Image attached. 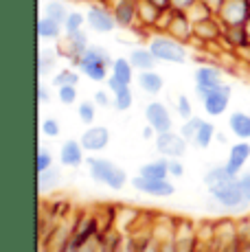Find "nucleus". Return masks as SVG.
I'll use <instances>...</instances> for the list:
<instances>
[{
	"mask_svg": "<svg viewBox=\"0 0 250 252\" xmlns=\"http://www.w3.org/2000/svg\"><path fill=\"white\" fill-rule=\"evenodd\" d=\"M202 182L209 191V197L218 202L224 211H242L244 206H248L242 195V189H239V176H230L224 164L206 169Z\"/></svg>",
	"mask_w": 250,
	"mask_h": 252,
	"instance_id": "1",
	"label": "nucleus"
},
{
	"mask_svg": "<svg viewBox=\"0 0 250 252\" xmlns=\"http://www.w3.org/2000/svg\"><path fill=\"white\" fill-rule=\"evenodd\" d=\"M112 62L114 57L110 55V51L101 44H90L86 48V53L75 62V68L81 72L84 77H88L94 84H101L110 77L112 70Z\"/></svg>",
	"mask_w": 250,
	"mask_h": 252,
	"instance_id": "2",
	"label": "nucleus"
},
{
	"mask_svg": "<svg viewBox=\"0 0 250 252\" xmlns=\"http://www.w3.org/2000/svg\"><path fill=\"white\" fill-rule=\"evenodd\" d=\"M86 167H88V176L93 178V182L112 189V191H121L125 184L129 182L125 169L119 167V164L114 160H110V158L88 156L86 158Z\"/></svg>",
	"mask_w": 250,
	"mask_h": 252,
	"instance_id": "3",
	"label": "nucleus"
},
{
	"mask_svg": "<svg viewBox=\"0 0 250 252\" xmlns=\"http://www.w3.org/2000/svg\"><path fill=\"white\" fill-rule=\"evenodd\" d=\"M147 46L158 57V62L165 64H185L189 60V44L171 37L169 33H152Z\"/></svg>",
	"mask_w": 250,
	"mask_h": 252,
	"instance_id": "4",
	"label": "nucleus"
},
{
	"mask_svg": "<svg viewBox=\"0 0 250 252\" xmlns=\"http://www.w3.org/2000/svg\"><path fill=\"white\" fill-rule=\"evenodd\" d=\"M86 22H88V29L94 33H114L119 29L117 20H114V13H112V7L105 2H90L88 9H86Z\"/></svg>",
	"mask_w": 250,
	"mask_h": 252,
	"instance_id": "5",
	"label": "nucleus"
},
{
	"mask_svg": "<svg viewBox=\"0 0 250 252\" xmlns=\"http://www.w3.org/2000/svg\"><path fill=\"white\" fill-rule=\"evenodd\" d=\"M230 96H233V88L228 84H222L218 88L204 92L200 96V103H202V110H204L206 116L211 119H218L222 116L226 110H228V103H230Z\"/></svg>",
	"mask_w": 250,
	"mask_h": 252,
	"instance_id": "6",
	"label": "nucleus"
},
{
	"mask_svg": "<svg viewBox=\"0 0 250 252\" xmlns=\"http://www.w3.org/2000/svg\"><path fill=\"white\" fill-rule=\"evenodd\" d=\"M129 184H132V189L136 193L158 197V200H167V197L176 195V184L171 182V178H167V180H152V178H143L136 173V176L129 180Z\"/></svg>",
	"mask_w": 250,
	"mask_h": 252,
	"instance_id": "7",
	"label": "nucleus"
},
{
	"mask_svg": "<svg viewBox=\"0 0 250 252\" xmlns=\"http://www.w3.org/2000/svg\"><path fill=\"white\" fill-rule=\"evenodd\" d=\"M88 46H90L88 33L81 29V31H75V33H64V37L57 42V48H55V51L60 53V57L68 60L70 64L75 66V62L79 60L81 55H84Z\"/></svg>",
	"mask_w": 250,
	"mask_h": 252,
	"instance_id": "8",
	"label": "nucleus"
},
{
	"mask_svg": "<svg viewBox=\"0 0 250 252\" xmlns=\"http://www.w3.org/2000/svg\"><path fill=\"white\" fill-rule=\"evenodd\" d=\"M154 147H156V152L165 158H182L187 154L189 143H187V138L182 136L180 132L169 129V132L156 134V138H154Z\"/></svg>",
	"mask_w": 250,
	"mask_h": 252,
	"instance_id": "9",
	"label": "nucleus"
},
{
	"mask_svg": "<svg viewBox=\"0 0 250 252\" xmlns=\"http://www.w3.org/2000/svg\"><path fill=\"white\" fill-rule=\"evenodd\" d=\"M224 84V70L218 64H200L193 72V86H195V96L204 94V92L218 88Z\"/></svg>",
	"mask_w": 250,
	"mask_h": 252,
	"instance_id": "10",
	"label": "nucleus"
},
{
	"mask_svg": "<svg viewBox=\"0 0 250 252\" xmlns=\"http://www.w3.org/2000/svg\"><path fill=\"white\" fill-rule=\"evenodd\" d=\"M218 18L224 27H244L250 18V0H224Z\"/></svg>",
	"mask_w": 250,
	"mask_h": 252,
	"instance_id": "11",
	"label": "nucleus"
},
{
	"mask_svg": "<svg viewBox=\"0 0 250 252\" xmlns=\"http://www.w3.org/2000/svg\"><path fill=\"white\" fill-rule=\"evenodd\" d=\"M145 123L152 125L158 134H162L174 129V116H171V110L162 101H150L145 105Z\"/></svg>",
	"mask_w": 250,
	"mask_h": 252,
	"instance_id": "12",
	"label": "nucleus"
},
{
	"mask_svg": "<svg viewBox=\"0 0 250 252\" xmlns=\"http://www.w3.org/2000/svg\"><path fill=\"white\" fill-rule=\"evenodd\" d=\"M86 149L84 145H81L79 138H68L62 143L60 152H57V160H60V164L64 169H79L81 164L86 162Z\"/></svg>",
	"mask_w": 250,
	"mask_h": 252,
	"instance_id": "13",
	"label": "nucleus"
},
{
	"mask_svg": "<svg viewBox=\"0 0 250 252\" xmlns=\"http://www.w3.org/2000/svg\"><path fill=\"white\" fill-rule=\"evenodd\" d=\"M101 232V221L97 220L94 215H81L79 220L73 224V232H70V237H73V241L77 246H86L88 241L97 239Z\"/></svg>",
	"mask_w": 250,
	"mask_h": 252,
	"instance_id": "14",
	"label": "nucleus"
},
{
	"mask_svg": "<svg viewBox=\"0 0 250 252\" xmlns=\"http://www.w3.org/2000/svg\"><path fill=\"white\" fill-rule=\"evenodd\" d=\"M79 140L88 154H99L110 145V129L105 125H88Z\"/></svg>",
	"mask_w": 250,
	"mask_h": 252,
	"instance_id": "15",
	"label": "nucleus"
},
{
	"mask_svg": "<svg viewBox=\"0 0 250 252\" xmlns=\"http://www.w3.org/2000/svg\"><path fill=\"white\" fill-rule=\"evenodd\" d=\"M224 29L226 27L219 22L218 16H211V18H206V20L193 24V35L202 44H215V42H222Z\"/></svg>",
	"mask_w": 250,
	"mask_h": 252,
	"instance_id": "16",
	"label": "nucleus"
},
{
	"mask_svg": "<svg viewBox=\"0 0 250 252\" xmlns=\"http://www.w3.org/2000/svg\"><path fill=\"white\" fill-rule=\"evenodd\" d=\"M250 160V140H237L228 147V158H226L224 167L230 176H239L244 167Z\"/></svg>",
	"mask_w": 250,
	"mask_h": 252,
	"instance_id": "17",
	"label": "nucleus"
},
{
	"mask_svg": "<svg viewBox=\"0 0 250 252\" xmlns=\"http://www.w3.org/2000/svg\"><path fill=\"white\" fill-rule=\"evenodd\" d=\"M167 33H169L171 37H176V40L185 42V44H191L195 37L193 35V22H191V18L187 16L185 11H174L169 27H167Z\"/></svg>",
	"mask_w": 250,
	"mask_h": 252,
	"instance_id": "18",
	"label": "nucleus"
},
{
	"mask_svg": "<svg viewBox=\"0 0 250 252\" xmlns=\"http://www.w3.org/2000/svg\"><path fill=\"white\" fill-rule=\"evenodd\" d=\"M129 62H132V66L136 68V72H143V70H156V66L160 64L158 62V57L152 53L150 46H134L132 51H129Z\"/></svg>",
	"mask_w": 250,
	"mask_h": 252,
	"instance_id": "19",
	"label": "nucleus"
},
{
	"mask_svg": "<svg viewBox=\"0 0 250 252\" xmlns=\"http://www.w3.org/2000/svg\"><path fill=\"white\" fill-rule=\"evenodd\" d=\"M138 176L152 178V180H167V178H171L169 176V158L158 156L150 162L141 164V167H138Z\"/></svg>",
	"mask_w": 250,
	"mask_h": 252,
	"instance_id": "20",
	"label": "nucleus"
},
{
	"mask_svg": "<svg viewBox=\"0 0 250 252\" xmlns=\"http://www.w3.org/2000/svg\"><path fill=\"white\" fill-rule=\"evenodd\" d=\"M136 84L138 88H141L145 94H160L162 90H165V79H162V75L158 70H143L136 75Z\"/></svg>",
	"mask_w": 250,
	"mask_h": 252,
	"instance_id": "21",
	"label": "nucleus"
},
{
	"mask_svg": "<svg viewBox=\"0 0 250 252\" xmlns=\"http://www.w3.org/2000/svg\"><path fill=\"white\" fill-rule=\"evenodd\" d=\"M228 129L237 140H250V114L235 110L228 114Z\"/></svg>",
	"mask_w": 250,
	"mask_h": 252,
	"instance_id": "22",
	"label": "nucleus"
},
{
	"mask_svg": "<svg viewBox=\"0 0 250 252\" xmlns=\"http://www.w3.org/2000/svg\"><path fill=\"white\" fill-rule=\"evenodd\" d=\"M222 42L230 51H242V48L250 46V35L246 31V27H226Z\"/></svg>",
	"mask_w": 250,
	"mask_h": 252,
	"instance_id": "23",
	"label": "nucleus"
},
{
	"mask_svg": "<svg viewBox=\"0 0 250 252\" xmlns=\"http://www.w3.org/2000/svg\"><path fill=\"white\" fill-rule=\"evenodd\" d=\"M64 24L57 22V20H51L46 16H40L37 20V37L40 40H53V42H60L64 37Z\"/></svg>",
	"mask_w": 250,
	"mask_h": 252,
	"instance_id": "24",
	"label": "nucleus"
},
{
	"mask_svg": "<svg viewBox=\"0 0 250 252\" xmlns=\"http://www.w3.org/2000/svg\"><path fill=\"white\" fill-rule=\"evenodd\" d=\"M162 11H165V9L152 4L150 0H138V27L152 29L154 31V27H156V22H158V18H160Z\"/></svg>",
	"mask_w": 250,
	"mask_h": 252,
	"instance_id": "25",
	"label": "nucleus"
},
{
	"mask_svg": "<svg viewBox=\"0 0 250 252\" xmlns=\"http://www.w3.org/2000/svg\"><path fill=\"white\" fill-rule=\"evenodd\" d=\"M62 180H64V176H62V169L53 164V167H49L46 171L37 173V189H40L42 193L55 191V189L62 184Z\"/></svg>",
	"mask_w": 250,
	"mask_h": 252,
	"instance_id": "26",
	"label": "nucleus"
},
{
	"mask_svg": "<svg viewBox=\"0 0 250 252\" xmlns=\"http://www.w3.org/2000/svg\"><path fill=\"white\" fill-rule=\"evenodd\" d=\"M57 62H60V53H57V51H51V48H40V53H37V77H40V79H44V77L53 75Z\"/></svg>",
	"mask_w": 250,
	"mask_h": 252,
	"instance_id": "27",
	"label": "nucleus"
},
{
	"mask_svg": "<svg viewBox=\"0 0 250 252\" xmlns=\"http://www.w3.org/2000/svg\"><path fill=\"white\" fill-rule=\"evenodd\" d=\"M134 72H136V68L132 66L129 57H114V62H112V70H110V75L119 77V79H121L123 84L132 86V81L136 79V77H134Z\"/></svg>",
	"mask_w": 250,
	"mask_h": 252,
	"instance_id": "28",
	"label": "nucleus"
},
{
	"mask_svg": "<svg viewBox=\"0 0 250 252\" xmlns=\"http://www.w3.org/2000/svg\"><path fill=\"white\" fill-rule=\"evenodd\" d=\"M215 134H218L215 125L211 123V121H206V119H204V123L200 125L198 134L193 136V140H191V145H193L195 149H209L211 145L215 143Z\"/></svg>",
	"mask_w": 250,
	"mask_h": 252,
	"instance_id": "29",
	"label": "nucleus"
},
{
	"mask_svg": "<svg viewBox=\"0 0 250 252\" xmlns=\"http://www.w3.org/2000/svg\"><path fill=\"white\" fill-rule=\"evenodd\" d=\"M68 13H70V9H68V4H66L64 0H46L44 7H42V16L51 18V20H57L62 24L66 22Z\"/></svg>",
	"mask_w": 250,
	"mask_h": 252,
	"instance_id": "30",
	"label": "nucleus"
},
{
	"mask_svg": "<svg viewBox=\"0 0 250 252\" xmlns=\"http://www.w3.org/2000/svg\"><path fill=\"white\" fill-rule=\"evenodd\" d=\"M81 81V72L75 68H62L53 75V86L55 88H62V86H79Z\"/></svg>",
	"mask_w": 250,
	"mask_h": 252,
	"instance_id": "31",
	"label": "nucleus"
},
{
	"mask_svg": "<svg viewBox=\"0 0 250 252\" xmlns=\"http://www.w3.org/2000/svg\"><path fill=\"white\" fill-rule=\"evenodd\" d=\"M77 119H79V123H84L86 127L94 125V121H97V103H94V101H79V103H77Z\"/></svg>",
	"mask_w": 250,
	"mask_h": 252,
	"instance_id": "32",
	"label": "nucleus"
},
{
	"mask_svg": "<svg viewBox=\"0 0 250 252\" xmlns=\"http://www.w3.org/2000/svg\"><path fill=\"white\" fill-rule=\"evenodd\" d=\"M134 105V92L129 86H125V88H121L119 92H114V103L112 108L117 110V112H127L129 108Z\"/></svg>",
	"mask_w": 250,
	"mask_h": 252,
	"instance_id": "33",
	"label": "nucleus"
},
{
	"mask_svg": "<svg viewBox=\"0 0 250 252\" xmlns=\"http://www.w3.org/2000/svg\"><path fill=\"white\" fill-rule=\"evenodd\" d=\"M204 123V119L202 116H191V119H187V121H182V125H180V129L178 132L182 134V136L187 138V143L191 145V140H193V136L198 134V129H200V125Z\"/></svg>",
	"mask_w": 250,
	"mask_h": 252,
	"instance_id": "34",
	"label": "nucleus"
},
{
	"mask_svg": "<svg viewBox=\"0 0 250 252\" xmlns=\"http://www.w3.org/2000/svg\"><path fill=\"white\" fill-rule=\"evenodd\" d=\"M57 101L62 105L79 103V90H77V86H62V88H57Z\"/></svg>",
	"mask_w": 250,
	"mask_h": 252,
	"instance_id": "35",
	"label": "nucleus"
},
{
	"mask_svg": "<svg viewBox=\"0 0 250 252\" xmlns=\"http://www.w3.org/2000/svg\"><path fill=\"white\" fill-rule=\"evenodd\" d=\"M174 108H176V114L180 116L182 121H187V119H191V116H193V101H191L187 94H178L176 96Z\"/></svg>",
	"mask_w": 250,
	"mask_h": 252,
	"instance_id": "36",
	"label": "nucleus"
},
{
	"mask_svg": "<svg viewBox=\"0 0 250 252\" xmlns=\"http://www.w3.org/2000/svg\"><path fill=\"white\" fill-rule=\"evenodd\" d=\"M86 24H88V22H86V13H81V11H70L68 18H66V22H64V31H66V33L81 31Z\"/></svg>",
	"mask_w": 250,
	"mask_h": 252,
	"instance_id": "37",
	"label": "nucleus"
},
{
	"mask_svg": "<svg viewBox=\"0 0 250 252\" xmlns=\"http://www.w3.org/2000/svg\"><path fill=\"white\" fill-rule=\"evenodd\" d=\"M40 129H42V136H46V138H57V136L62 134V125H60V121L53 119V116H46V119L42 121Z\"/></svg>",
	"mask_w": 250,
	"mask_h": 252,
	"instance_id": "38",
	"label": "nucleus"
},
{
	"mask_svg": "<svg viewBox=\"0 0 250 252\" xmlns=\"http://www.w3.org/2000/svg\"><path fill=\"white\" fill-rule=\"evenodd\" d=\"M187 16H189V18H191V22L195 24V22H202V20H206V18L215 16V13L211 11V9L206 7V4H204V2H202V0H200L198 4H193V7H191L189 11H187Z\"/></svg>",
	"mask_w": 250,
	"mask_h": 252,
	"instance_id": "39",
	"label": "nucleus"
},
{
	"mask_svg": "<svg viewBox=\"0 0 250 252\" xmlns=\"http://www.w3.org/2000/svg\"><path fill=\"white\" fill-rule=\"evenodd\" d=\"M49 167H53V154L44 145H40L37 154H35V169H37V173H40V171H46Z\"/></svg>",
	"mask_w": 250,
	"mask_h": 252,
	"instance_id": "40",
	"label": "nucleus"
},
{
	"mask_svg": "<svg viewBox=\"0 0 250 252\" xmlns=\"http://www.w3.org/2000/svg\"><path fill=\"white\" fill-rule=\"evenodd\" d=\"M93 101H94V103H97V108H112V103H114V94H112V92H110L108 88H105V90H97V92H94V94H93Z\"/></svg>",
	"mask_w": 250,
	"mask_h": 252,
	"instance_id": "41",
	"label": "nucleus"
},
{
	"mask_svg": "<svg viewBox=\"0 0 250 252\" xmlns=\"http://www.w3.org/2000/svg\"><path fill=\"white\" fill-rule=\"evenodd\" d=\"M239 189H242V195L246 200V204L250 206V171L239 173Z\"/></svg>",
	"mask_w": 250,
	"mask_h": 252,
	"instance_id": "42",
	"label": "nucleus"
},
{
	"mask_svg": "<svg viewBox=\"0 0 250 252\" xmlns=\"http://www.w3.org/2000/svg\"><path fill=\"white\" fill-rule=\"evenodd\" d=\"M169 176L180 180L185 176V164H182V158H169Z\"/></svg>",
	"mask_w": 250,
	"mask_h": 252,
	"instance_id": "43",
	"label": "nucleus"
},
{
	"mask_svg": "<svg viewBox=\"0 0 250 252\" xmlns=\"http://www.w3.org/2000/svg\"><path fill=\"white\" fill-rule=\"evenodd\" d=\"M55 252H79V246L73 241V237H64V239L60 241V244L55 246Z\"/></svg>",
	"mask_w": 250,
	"mask_h": 252,
	"instance_id": "44",
	"label": "nucleus"
},
{
	"mask_svg": "<svg viewBox=\"0 0 250 252\" xmlns=\"http://www.w3.org/2000/svg\"><path fill=\"white\" fill-rule=\"evenodd\" d=\"M200 0H171V9H174V11H189L191 7H193V4H198Z\"/></svg>",
	"mask_w": 250,
	"mask_h": 252,
	"instance_id": "45",
	"label": "nucleus"
},
{
	"mask_svg": "<svg viewBox=\"0 0 250 252\" xmlns=\"http://www.w3.org/2000/svg\"><path fill=\"white\" fill-rule=\"evenodd\" d=\"M51 101V90L46 88V84H37V103L40 105H46Z\"/></svg>",
	"mask_w": 250,
	"mask_h": 252,
	"instance_id": "46",
	"label": "nucleus"
},
{
	"mask_svg": "<svg viewBox=\"0 0 250 252\" xmlns=\"http://www.w3.org/2000/svg\"><path fill=\"white\" fill-rule=\"evenodd\" d=\"M125 86H127V84H123V81L119 79V77H114V75H110L108 79H105V88L112 92V94H114V92H119L121 88H125Z\"/></svg>",
	"mask_w": 250,
	"mask_h": 252,
	"instance_id": "47",
	"label": "nucleus"
},
{
	"mask_svg": "<svg viewBox=\"0 0 250 252\" xmlns=\"http://www.w3.org/2000/svg\"><path fill=\"white\" fill-rule=\"evenodd\" d=\"M202 2L206 4V7L211 9V11L215 13V16H218V11L219 9H222V4H224V0H202Z\"/></svg>",
	"mask_w": 250,
	"mask_h": 252,
	"instance_id": "48",
	"label": "nucleus"
},
{
	"mask_svg": "<svg viewBox=\"0 0 250 252\" xmlns=\"http://www.w3.org/2000/svg\"><path fill=\"white\" fill-rule=\"evenodd\" d=\"M156 129H154L152 127V125H147L145 123V127H143V132H141V136H143V140H154V138H156Z\"/></svg>",
	"mask_w": 250,
	"mask_h": 252,
	"instance_id": "49",
	"label": "nucleus"
},
{
	"mask_svg": "<svg viewBox=\"0 0 250 252\" xmlns=\"http://www.w3.org/2000/svg\"><path fill=\"white\" fill-rule=\"evenodd\" d=\"M150 2L160 9H171V0H150Z\"/></svg>",
	"mask_w": 250,
	"mask_h": 252,
	"instance_id": "50",
	"label": "nucleus"
},
{
	"mask_svg": "<svg viewBox=\"0 0 250 252\" xmlns=\"http://www.w3.org/2000/svg\"><path fill=\"white\" fill-rule=\"evenodd\" d=\"M215 140H218V143H222V145L228 143V138H226V134H222V132H218V134H215Z\"/></svg>",
	"mask_w": 250,
	"mask_h": 252,
	"instance_id": "51",
	"label": "nucleus"
},
{
	"mask_svg": "<svg viewBox=\"0 0 250 252\" xmlns=\"http://www.w3.org/2000/svg\"><path fill=\"white\" fill-rule=\"evenodd\" d=\"M244 27H246V31H248V35H250V18H248V22L244 24Z\"/></svg>",
	"mask_w": 250,
	"mask_h": 252,
	"instance_id": "52",
	"label": "nucleus"
},
{
	"mask_svg": "<svg viewBox=\"0 0 250 252\" xmlns=\"http://www.w3.org/2000/svg\"><path fill=\"white\" fill-rule=\"evenodd\" d=\"M99 2H105V4H112L114 0H99Z\"/></svg>",
	"mask_w": 250,
	"mask_h": 252,
	"instance_id": "53",
	"label": "nucleus"
}]
</instances>
